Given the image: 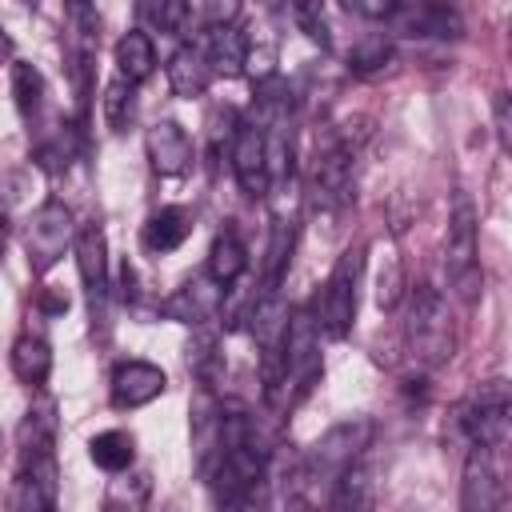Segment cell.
<instances>
[{
	"label": "cell",
	"instance_id": "27",
	"mask_svg": "<svg viewBox=\"0 0 512 512\" xmlns=\"http://www.w3.org/2000/svg\"><path fill=\"white\" fill-rule=\"evenodd\" d=\"M340 4L364 20H392L400 12V0H340Z\"/></svg>",
	"mask_w": 512,
	"mask_h": 512
},
{
	"label": "cell",
	"instance_id": "8",
	"mask_svg": "<svg viewBox=\"0 0 512 512\" xmlns=\"http://www.w3.org/2000/svg\"><path fill=\"white\" fill-rule=\"evenodd\" d=\"M76 268H80V280H84V292H88V312H92V328L108 320V240H104V228L100 224H84L80 236H76Z\"/></svg>",
	"mask_w": 512,
	"mask_h": 512
},
{
	"label": "cell",
	"instance_id": "5",
	"mask_svg": "<svg viewBox=\"0 0 512 512\" xmlns=\"http://www.w3.org/2000/svg\"><path fill=\"white\" fill-rule=\"evenodd\" d=\"M444 268H448V280L452 288L472 304L480 296V264H476V208L472 200L460 192L456 196V208L448 216V240H444Z\"/></svg>",
	"mask_w": 512,
	"mask_h": 512
},
{
	"label": "cell",
	"instance_id": "16",
	"mask_svg": "<svg viewBox=\"0 0 512 512\" xmlns=\"http://www.w3.org/2000/svg\"><path fill=\"white\" fill-rule=\"evenodd\" d=\"M212 76H216V72H212L208 56H204V44H180V48L172 52V60H168V84H172V92L184 96V100L204 96L208 84H212Z\"/></svg>",
	"mask_w": 512,
	"mask_h": 512
},
{
	"label": "cell",
	"instance_id": "23",
	"mask_svg": "<svg viewBox=\"0 0 512 512\" xmlns=\"http://www.w3.org/2000/svg\"><path fill=\"white\" fill-rule=\"evenodd\" d=\"M388 60H392V40H388L384 32H368V36H360V40L352 44L348 68L360 72V76H372V72H380Z\"/></svg>",
	"mask_w": 512,
	"mask_h": 512
},
{
	"label": "cell",
	"instance_id": "22",
	"mask_svg": "<svg viewBox=\"0 0 512 512\" xmlns=\"http://www.w3.org/2000/svg\"><path fill=\"white\" fill-rule=\"evenodd\" d=\"M88 456L104 472H124L136 460V440L124 428H108V432H100V436L88 440Z\"/></svg>",
	"mask_w": 512,
	"mask_h": 512
},
{
	"label": "cell",
	"instance_id": "6",
	"mask_svg": "<svg viewBox=\"0 0 512 512\" xmlns=\"http://www.w3.org/2000/svg\"><path fill=\"white\" fill-rule=\"evenodd\" d=\"M308 200L324 216H340L352 204V148H348V140H328L316 152Z\"/></svg>",
	"mask_w": 512,
	"mask_h": 512
},
{
	"label": "cell",
	"instance_id": "18",
	"mask_svg": "<svg viewBox=\"0 0 512 512\" xmlns=\"http://www.w3.org/2000/svg\"><path fill=\"white\" fill-rule=\"evenodd\" d=\"M116 68H120V76L128 84H144L156 72V44H152V36L144 28L124 32L116 40Z\"/></svg>",
	"mask_w": 512,
	"mask_h": 512
},
{
	"label": "cell",
	"instance_id": "4",
	"mask_svg": "<svg viewBox=\"0 0 512 512\" xmlns=\"http://www.w3.org/2000/svg\"><path fill=\"white\" fill-rule=\"evenodd\" d=\"M456 428L468 444L480 448H504L508 444V384L484 380L456 404Z\"/></svg>",
	"mask_w": 512,
	"mask_h": 512
},
{
	"label": "cell",
	"instance_id": "29",
	"mask_svg": "<svg viewBox=\"0 0 512 512\" xmlns=\"http://www.w3.org/2000/svg\"><path fill=\"white\" fill-rule=\"evenodd\" d=\"M4 60H12V36L0 28V64H4Z\"/></svg>",
	"mask_w": 512,
	"mask_h": 512
},
{
	"label": "cell",
	"instance_id": "1",
	"mask_svg": "<svg viewBox=\"0 0 512 512\" xmlns=\"http://www.w3.org/2000/svg\"><path fill=\"white\" fill-rule=\"evenodd\" d=\"M368 444H372V420H368V416H352V420L332 424V428L296 460V476H292L296 488H300L296 500L332 496L336 480L364 456Z\"/></svg>",
	"mask_w": 512,
	"mask_h": 512
},
{
	"label": "cell",
	"instance_id": "30",
	"mask_svg": "<svg viewBox=\"0 0 512 512\" xmlns=\"http://www.w3.org/2000/svg\"><path fill=\"white\" fill-rule=\"evenodd\" d=\"M4 244H8V220H4V212H0V256H4Z\"/></svg>",
	"mask_w": 512,
	"mask_h": 512
},
{
	"label": "cell",
	"instance_id": "13",
	"mask_svg": "<svg viewBox=\"0 0 512 512\" xmlns=\"http://www.w3.org/2000/svg\"><path fill=\"white\" fill-rule=\"evenodd\" d=\"M224 292H228V288H220L216 280L196 276V280H188L184 288H176V292L160 304V312L172 316V320H180V324H208V320L220 316Z\"/></svg>",
	"mask_w": 512,
	"mask_h": 512
},
{
	"label": "cell",
	"instance_id": "25",
	"mask_svg": "<svg viewBox=\"0 0 512 512\" xmlns=\"http://www.w3.org/2000/svg\"><path fill=\"white\" fill-rule=\"evenodd\" d=\"M400 296H404V268H400V256L388 252L384 264H380V272H376V308L380 312H392L400 304Z\"/></svg>",
	"mask_w": 512,
	"mask_h": 512
},
{
	"label": "cell",
	"instance_id": "14",
	"mask_svg": "<svg viewBox=\"0 0 512 512\" xmlns=\"http://www.w3.org/2000/svg\"><path fill=\"white\" fill-rule=\"evenodd\" d=\"M144 148H148V160L160 176H180L192 164V136L176 120H156L144 136Z\"/></svg>",
	"mask_w": 512,
	"mask_h": 512
},
{
	"label": "cell",
	"instance_id": "7",
	"mask_svg": "<svg viewBox=\"0 0 512 512\" xmlns=\"http://www.w3.org/2000/svg\"><path fill=\"white\" fill-rule=\"evenodd\" d=\"M72 244V212L64 200H44L28 224H24V252H28V268L36 276H44L52 264H60V256Z\"/></svg>",
	"mask_w": 512,
	"mask_h": 512
},
{
	"label": "cell",
	"instance_id": "31",
	"mask_svg": "<svg viewBox=\"0 0 512 512\" xmlns=\"http://www.w3.org/2000/svg\"><path fill=\"white\" fill-rule=\"evenodd\" d=\"M424 4H440V8H456V0H424Z\"/></svg>",
	"mask_w": 512,
	"mask_h": 512
},
{
	"label": "cell",
	"instance_id": "20",
	"mask_svg": "<svg viewBox=\"0 0 512 512\" xmlns=\"http://www.w3.org/2000/svg\"><path fill=\"white\" fill-rule=\"evenodd\" d=\"M12 372L28 388H44V380L52 376V348H48V340L44 336H20L12 344Z\"/></svg>",
	"mask_w": 512,
	"mask_h": 512
},
{
	"label": "cell",
	"instance_id": "11",
	"mask_svg": "<svg viewBox=\"0 0 512 512\" xmlns=\"http://www.w3.org/2000/svg\"><path fill=\"white\" fill-rule=\"evenodd\" d=\"M468 460H464V488H460V508L468 512H496L508 504L500 468H496V448H480L468 444Z\"/></svg>",
	"mask_w": 512,
	"mask_h": 512
},
{
	"label": "cell",
	"instance_id": "3",
	"mask_svg": "<svg viewBox=\"0 0 512 512\" xmlns=\"http://www.w3.org/2000/svg\"><path fill=\"white\" fill-rule=\"evenodd\" d=\"M360 268H364V248H348L336 268L328 272L320 296H316V308H312V320L316 328L328 336V340H344L352 332V320H356V284H360Z\"/></svg>",
	"mask_w": 512,
	"mask_h": 512
},
{
	"label": "cell",
	"instance_id": "12",
	"mask_svg": "<svg viewBox=\"0 0 512 512\" xmlns=\"http://www.w3.org/2000/svg\"><path fill=\"white\" fill-rule=\"evenodd\" d=\"M168 388V376L160 364H148V360H124L116 364L112 372V408H144L152 404L156 396H164Z\"/></svg>",
	"mask_w": 512,
	"mask_h": 512
},
{
	"label": "cell",
	"instance_id": "21",
	"mask_svg": "<svg viewBox=\"0 0 512 512\" xmlns=\"http://www.w3.org/2000/svg\"><path fill=\"white\" fill-rule=\"evenodd\" d=\"M12 96H16V108L28 124H40L44 116V104H48V88H44V76L36 64L28 60H12Z\"/></svg>",
	"mask_w": 512,
	"mask_h": 512
},
{
	"label": "cell",
	"instance_id": "15",
	"mask_svg": "<svg viewBox=\"0 0 512 512\" xmlns=\"http://www.w3.org/2000/svg\"><path fill=\"white\" fill-rule=\"evenodd\" d=\"M204 56L216 76H240L248 68V32H240L232 20L212 24L204 36Z\"/></svg>",
	"mask_w": 512,
	"mask_h": 512
},
{
	"label": "cell",
	"instance_id": "19",
	"mask_svg": "<svg viewBox=\"0 0 512 512\" xmlns=\"http://www.w3.org/2000/svg\"><path fill=\"white\" fill-rule=\"evenodd\" d=\"M188 232H192V216L184 208H160L144 220L140 240L148 252H176L188 240Z\"/></svg>",
	"mask_w": 512,
	"mask_h": 512
},
{
	"label": "cell",
	"instance_id": "2",
	"mask_svg": "<svg viewBox=\"0 0 512 512\" xmlns=\"http://www.w3.org/2000/svg\"><path fill=\"white\" fill-rule=\"evenodd\" d=\"M404 340H408L412 360L424 364V368H440L444 360H452L456 336H452L448 300H444L432 284H420V288L412 292L408 320H404Z\"/></svg>",
	"mask_w": 512,
	"mask_h": 512
},
{
	"label": "cell",
	"instance_id": "17",
	"mask_svg": "<svg viewBox=\"0 0 512 512\" xmlns=\"http://www.w3.org/2000/svg\"><path fill=\"white\" fill-rule=\"evenodd\" d=\"M244 272H248V248H244V240H240L232 228H220L216 240H212V248H208L204 276L216 280L220 288H232Z\"/></svg>",
	"mask_w": 512,
	"mask_h": 512
},
{
	"label": "cell",
	"instance_id": "9",
	"mask_svg": "<svg viewBox=\"0 0 512 512\" xmlns=\"http://www.w3.org/2000/svg\"><path fill=\"white\" fill-rule=\"evenodd\" d=\"M60 468H56V452H20V468L12 480V496L8 508H24V512H40L56 504V484Z\"/></svg>",
	"mask_w": 512,
	"mask_h": 512
},
{
	"label": "cell",
	"instance_id": "26",
	"mask_svg": "<svg viewBox=\"0 0 512 512\" xmlns=\"http://www.w3.org/2000/svg\"><path fill=\"white\" fill-rule=\"evenodd\" d=\"M184 8H188V16H196L204 28H212V24L236 20L240 0H184Z\"/></svg>",
	"mask_w": 512,
	"mask_h": 512
},
{
	"label": "cell",
	"instance_id": "24",
	"mask_svg": "<svg viewBox=\"0 0 512 512\" xmlns=\"http://www.w3.org/2000/svg\"><path fill=\"white\" fill-rule=\"evenodd\" d=\"M132 104H136V84H128L124 76H116V80L104 88V100H100L104 124H108L112 132H124L128 120H132Z\"/></svg>",
	"mask_w": 512,
	"mask_h": 512
},
{
	"label": "cell",
	"instance_id": "10",
	"mask_svg": "<svg viewBox=\"0 0 512 512\" xmlns=\"http://www.w3.org/2000/svg\"><path fill=\"white\" fill-rule=\"evenodd\" d=\"M232 172H236V184L248 192V196H268L272 192V180H268V148H264V128L256 120H240L232 128Z\"/></svg>",
	"mask_w": 512,
	"mask_h": 512
},
{
	"label": "cell",
	"instance_id": "28",
	"mask_svg": "<svg viewBox=\"0 0 512 512\" xmlns=\"http://www.w3.org/2000/svg\"><path fill=\"white\" fill-rule=\"evenodd\" d=\"M40 308H44L48 316L68 312V292H40Z\"/></svg>",
	"mask_w": 512,
	"mask_h": 512
}]
</instances>
